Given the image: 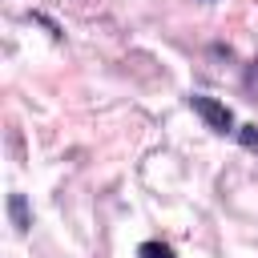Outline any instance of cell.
I'll list each match as a JSON object with an SVG mask.
<instances>
[{"label":"cell","instance_id":"obj_4","mask_svg":"<svg viewBox=\"0 0 258 258\" xmlns=\"http://www.w3.org/2000/svg\"><path fill=\"white\" fill-rule=\"evenodd\" d=\"M238 137H242V145L258 149V125H242V129H238Z\"/></svg>","mask_w":258,"mask_h":258},{"label":"cell","instance_id":"obj_1","mask_svg":"<svg viewBox=\"0 0 258 258\" xmlns=\"http://www.w3.org/2000/svg\"><path fill=\"white\" fill-rule=\"evenodd\" d=\"M194 113L210 125V129H218V133H226V129H234V113L222 105V101H214V97H194Z\"/></svg>","mask_w":258,"mask_h":258},{"label":"cell","instance_id":"obj_3","mask_svg":"<svg viewBox=\"0 0 258 258\" xmlns=\"http://www.w3.org/2000/svg\"><path fill=\"white\" fill-rule=\"evenodd\" d=\"M137 258H173V250H169L165 242H145V246L137 250Z\"/></svg>","mask_w":258,"mask_h":258},{"label":"cell","instance_id":"obj_2","mask_svg":"<svg viewBox=\"0 0 258 258\" xmlns=\"http://www.w3.org/2000/svg\"><path fill=\"white\" fill-rule=\"evenodd\" d=\"M8 214H12V226H16V230H28V226H32L28 206H24V198H20V194H12V198H8Z\"/></svg>","mask_w":258,"mask_h":258}]
</instances>
